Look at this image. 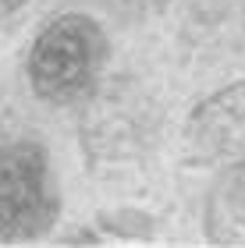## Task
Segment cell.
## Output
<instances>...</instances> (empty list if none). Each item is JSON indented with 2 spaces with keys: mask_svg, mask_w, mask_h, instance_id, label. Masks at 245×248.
<instances>
[{
  "mask_svg": "<svg viewBox=\"0 0 245 248\" xmlns=\"http://www.w3.org/2000/svg\"><path fill=\"white\" fill-rule=\"evenodd\" d=\"M103 57V29L85 15H64L39 32L29 57V78L43 99L68 103L96 82Z\"/></svg>",
  "mask_w": 245,
  "mask_h": 248,
  "instance_id": "6da1fadb",
  "label": "cell"
},
{
  "mask_svg": "<svg viewBox=\"0 0 245 248\" xmlns=\"http://www.w3.org/2000/svg\"><path fill=\"white\" fill-rule=\"evenodd\" d=\"M53 220L47 153L32 142L0 145V238H36Z\"/></svg>",
  "mask_w": 245,
  "mask_h": 248,
  "instance_id": "7a4b0ae2",
  "label": "cell"
},
{
  "mask_svg": "<svg viewBox=\"0 0 245 248\" xmlns=\"http://www.w3.org/2000/svg\"><path fill=\"white\" fill-rule=\"evenodd\" d=\"M188 145L206 163L245 160V85H231L188 121Z\"/></svg>",
  "mask_w": 245,
  "mask_h": 248,
  "instance_id": "3957f363",
  "label": "cell"
},
{
  "mask_svg": "<svg viewBox=\"0 0 245 248\" xmlns=\"http://www.w3.org/2000/svg\"><path fill=\"white\" fill-rule=\"evenodd\" d=\"M210 238L245 245V160H235L210 199Z\"/></svg>",
  "mask_w": 245,
  "mask_h": 248,
  "instance_id": "277c9868",
  "label": "cell"
},
{
  "mask_svg": "<svg viewBox=\"0 0 245 248\" xmlns=\"http://www.w3.org/2000/svg\"><path fill=\"white\" fill-rule=\"evenodd\" d=\"M107 4L125 18H142V15H149V11H157L163 0H107Z\"/></svg>",
  "mask_w": 245,
  "mask_h": 248,
  "instance_id": "5b68a950",
  "label": "cell"
},
{
  "mask_svg": "<svg viewBox=\"0 0 245 248\" xmlns=\"http://www.w3.org/2000/svg\"><path fill=\"white\" fill-rule=\"evenodd\" d=\"M21 4H25V0H0V18H7L11 11H18Z\"/></svg>",
  "mask_w": 245,
  "mask_h": 248,
  "instance_id": "8992f818",
  "label": "cell"
}]
</instances>
